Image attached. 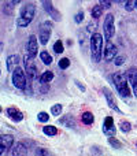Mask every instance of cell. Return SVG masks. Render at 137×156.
<instances>
[{
	"label": "cell",
	"instance_id": "7a4b0ae2",
	"mask_svg": "<svg viewBox=\"0 0 137 156\" xmlns=\"http://www.w3.org/2000/svg\"><path fill=\"white\" fill-rule=\"evenodd\" d=\"M102 49H103V37L100 33H93L91 37V54L93 62H100L102 59Z\"/></svg>",
	"mask_w": 137,
	"mask_h": 156
},
{
	"label": "cell",
	"instance_id": "5bb4252c",
	"mask_svg": "<svg viewBox=\"0 0 137 156\" xmlns=\"http://www.w3.org/2000/svg\"><path fill=\"white\" fill-rule=\"evenodd\" d=\"M43 5H44V10L47 11V12L51 15V18H54L55 21H60V14H59V11H56L55 10V7L52 5V3L51 2H43Z\"/></svg>",
	"mask_w": 137,
	"mask_h": 156
},
{
	"label": "cell",
	"instance_id": "2e32d148",
	"mask_svg": "<svg viewBox=\"0 0 137 156\" xmlns=\"http://www.w3.org/2000/svg\"><path fill=\"white\" fill-rule=\"evenodd\" d=\"M13 156H27V148L25 144L16 143L13 147Z\"/></svg>",
	"mask_w": 137,
	"mask_h": 156
},
{
	"label": "cell",
	"instance_id": "3957f363",
	"mask_svg": "<svg viewBox=\"0 0 137 156\" xmlns=\"http://www.w3.org/2000/svg\"><path fill=\"white\" fill-rule=\"evenodd\" d=\"M36 14V7L33 4H26L25 7H22L21 14L18 18V26L19 27H26L30 22L33 21Z\"/></svg>",
	"mask_w": 137,
	"mask_h": 156
},
{
	"label": "cell",
	"instance_id": "9c48e42d",
	"mask_svg": "<svg viewBox=\"0 0 137 156\" xmlns=\"http://www.w3.org/2000/svg\"><path fill=\"white\" fill-rule=\"evenodd\" d=\"M14 144V137L11 134H2L0 136V156L3 155V152L5 149L11 148Z\"/></svg>",
	"mask_w": 137,
	"mask_h": 156
},
{
	"label": "cell",
	"instance_id": "f1b7e54d",
	"mask_svg": "<svg viewBox=\"0 0 137 156\" xmlns=\"http://www.w3.org/2000/svg\"><path fill=\"white\" fill-rule=\"evenodd\" d=\"M36 156H52L51 152L45 148H37L36 149Z\"/></svg>",
	"mask_w": 137,
	"mask_h": 156
},
{
	"label": "cell",
	"instance_id": "8fae6325",
	"mask_svg": "<svg viewBox=\"0 0 137 156\" xmlns=\"http://www.w3.org/2000/svg\"><path fill=\"white\" fill-rule=\"evenodd\" d=\"M102 92L104 93V96H106V100H107V104H108V107L110 108H113L114 111H117V112H119L121 114L122 111L119 110V107L117 105V101H115V99H114V96H113V93L110 92V89L108 88H103L102 89Z\"/></svg>",
	"mask_w": 137,
	"mask_h": 156
},
{
	"label": "cell",
	"instance_id": "4316f807",
	"mask_svg": "<svg viewBox=\"0 0 137 156\" xmlns=\"http://www.w3.org/2000/svg\"><path fill=\"white\" fill-rule=\"evenodd\" d=\"M37 119H38V122H43V123H45V122H48L49 115L47 112H44V111H41V112H38Z\"/></svg>",
	"mask_w": 137,
	"mask_h": 156
},
{
	"label": "cell",
	"instance_id": "ffe728a7",
	"mask_svg": "<svg viewBox=\"0 0 137 156\" xmlns=\"http://www.w3.org/2000/svg\"><path fill=\"white\" fill-rule=\"evenodd\" d=\"M81 121H82V123H85V125H92L93 123V114L89 112V111L84 112L82 116H81Z\"/></svg>",
	"mask_w": 137,
	"mask_h": 156
},
{
	"label": "cell",
	"instance_id": "603a6c76",
	"mask_svg": "<svg viewBox=\"0 0 137 156\" xmlns=\"http://www.w3.org/2000/svg\"><path fill=\"white\" fill-rule=\"evenodd\" d=\"M119 127H121V132H124V133H129L130 130H132V125H130L128 121L119 122Z\"/></svg>",
	"mask_w": 137,
	"mask_h": 156
},
{
	"label": "cell",
	"instance_id": "7c38bea8",
	"mask_svg": "<svg viewBox=\"0 0 137 156\" xmlns=\"http://www.w3.org/2000/svg\"><path fill=\"white\" fill-rule=\"evenodd\" d=\"M38 51V43H37V38H36L34 34H32L29 37V41H27V55L32 58H36Z\"/></svg>",
	"mask_w": 137,
	"mask_h": 156
},
{
	"label": "cell",
	"instance_id": "4fadbf2b",
	"mask_svg": "<svg viewBox=\"0 0 137 156\" xmlns=\"http://www.w3.org/2000/svg\"><path fill=\"white\" fill-rule=\"evenodd\" d=\"M126 78H128V82L130 83V86H132V89H133V93H135V96L137 97V71L130 69L126 73Z\"/></svg>",
	"mask_w": 137,
	"mask_h": 156
},
{
	"label": "cell",
	"instance_id": "d590c367",
	"mask_svg": "<svg viewBox=\"0 0 137 156\" xmlns=\"http://www.w3.org/2000/svg\"><path fill=\"white\" fill-rule=\"evenodd\" d=\"M0 112H2V107H0Z\"/></svg>",
	"mask_w": 137,
	"mask_h": 156
},
{
	"label": "cell",
	"instance_id": "277c9868",
	"mask_svg": "<svg viewBox=\"0 0 137 156\" xmlns=\"http://www.w3.org/2000/svg\"><path fill=\"white\" fill-rule=\"evenodd\" d=\"M103 32H104V37L107 40L113 38L114 33H115V25H114V15L113 14H107L103 22Z\"/></svg>",
	"mask_w": 137,
	"mask_h": 156
},
{
	"label": "cell",
	"instance_id": "44dd1931",
	"mask_svg": "<svg viewBox=\"0 0 137 156\" xmlns=\"http://www.w3.org/2000/svg\"><path fill=\"white\" fill-rule=\"evenodd\" d=\"M40 59L43 60L44 65H51V63H52V56H51V55H49L47 51L40 52Z\"/></svg>",
	"mask_w": 137,
	"mask_h": 156
},
{
	"label": "cell",
	"instance_id": "8d00e7d4",
	"mask_svg": "<svg viewBox=\"0 0 137 156\" xmlns=\"http://www.w3.org/2000/svg\"><path fill=\"white\" fill-rule=\"evenodd\" d=\"M136 147H137V143H136Z\"/></svg>",
	"mask_w": 137,
	"mask_h": 156
},
{
	"label": "cell",
	"instance_id": "ac0fdd59",
	"mask_svg": "<svg viewBox=\"0 0 137 156\" xmlns=\"http://www.w3.org/2000/svg\"><path fill=\"white\" fill-rule=\"evenodd\" d=\"M52 80H54V73H52V71H45V73H43L40 77V82L43 83V85H47V83L51 82Z\"/></svg>",
	"mask_w": 137,
	"mask_h": 156
},
{
	"label": "cell",
	"instance_id": "1f68e13d",
	"mask_svg": "<svg viewBox=\"0 0 137 156\" xmlns=\"http://www.w3.org/2000/svg\"><path fill=\"white\" fill-rule=\"evenodd\" d=\"M82 21H84V12H82V11H80V12L75 15V22H77V23H80V22H82Z\"/></svg>",
	"mask_w": 137,
	"mask_h": 156
},
{
	"label": "cell",
	"instance_id": "ba28073f",
	"mask_svg": "<svg viewBox=\"0 0 137 156\" xmlns=\"http://www.w3.org/2000/svg\"><path fill=\"white\" fill-rule=\"evenodd\" d=\"M117 54H118V48H117V45L115 44H113L111 41H107L106 48H104V60L110 62V60L115 59Z\"/></svg>",
	"mask_w": 137,
	"mask_h": 156
},
{
	"label": "cell",
	"instance_id": "e0dca14e",
	"mask_svg": "<svg viewBox=\"0 0 137 156\" xmlns=\"http://www.w3.org/2000/svg\"><path fill=\"white\" fill-rule=\"evenodd\" d=\"M19 63V56L18 55H11V56L7 58V70L13 73L16 69V65Z\"/></svg>",
	"mask_w": 137,
	"mask_h": 156
},
{
	"label": "cell",
	"instance_id": "cb8c5ba5",
	"mask_svg": "<svg viewBox=\"0 0 137 156\" xmlns=\"http://www.w3.org/2000/svg\"><path fill=\"white\" fill-rule=\"evenodd\" d=\"M108 144H110L114 149H121L122 148V143L117 140L115 137H110V138H108Z\"/></svg>",
	"mask_w": 137,
	"mask_h": 156
},
{
	"label": "cell",
	"instance_id": "30bf717a",
	"mask_svg": "<svg viewBox=\"0 0 137 156\" xmlns=\"http://www.w3.org/2000/svg\"><path fill=\"white\" fill-rule=\"evenodd\" d=\"M103 132L104 134H107L108 137H114L115 136V126H114V119L113 116H107L104 119V123H103Z\"/></svg>",
	"mask_w": 137,
	"mask_h": 156
},
{
	"label": "cell",
	"instance_id": "6da1fadb",
	"mask_svg": "<svg viewBox=\"0 0 137 156\" xmlns=\"http://www.w3.org/2000/svg\"><path fill=\"white\" fill-rule=\"evenodd\" d=\"M113 81L115 83V88L118 90V93L122 97H129L130 96V88H129V82L128 78L124 73H115L113 76Z\"/></svg>",
	"mask_w": 137,
	"mask_h": 156
},
{
	"label": "cell",
	"instance_id": "5b68a950",
	"mask_svg": "<svg viewBox=\"0 0 137 156\" xmlns=\"http://www.w3.org/2000/svg\"><path fill=\"white\" fill-rule=\"evenodd\" d=\"M52 33V23L51 22H44L40 26V32H38V40L43 45H47V43L49 41V37H51Z\"/></svg>",
	"mask_w": 137,
	"mask_h": 156
},
{
	"label": "cell",
	"instance_id": "8992f818",
	"mask_svg": "<svg viewBox=\"0 0 137 156\" xmlns=\"http://www.w3.org/2000/svg\"><path fill=\"white\" fill-rule=\"evenodd\" d=\"M13 83L15 88L18 89H25L26 88V76H25L23 70L21 67H16L13 71Z\"/></svg>",
	"mask_w": 137,
	"mask_h": 156
},
{
	"label": "cell",
	"instance_id": "d4e9b609",
	"mask_svg": "<svg viewBox=\"0 0 137 156\" xmlns=\"http://www.w3.org/2000/svg\"><path fill=\"white\" fill-rule=\"evenodd\" d=\"M124 5H125V10L126 11H133L136 8V2L135 0H128V2L124 3Z\"/></svg>",
	"mask_w": 137,
	"mask_h": 156
},
{
	"label": "cell",
	"instance_id": "d6986e66",
	"mask_svg": "<svg viewBox=\"0 0 137 156\" xmlns=\"http://www.w3.org/2000/svg\"><path fill=\"white\" fill-rule=\"evenodd\" d=\"M43 133L47 136H56L58 134V129L55 126H52V125H47V126L43 127Z\"/></svg>",
	"mask_w": 137,
	"mask_h": 156
},
{
	"label": "cell",
	"instance_id": "83f0119b",
	"mask_svg": "<svg viewBox=\"0 0 137 156\" xmlns=\"http://www.w3.org/2000/svg\"><path fill=\"white\" fill-rule=\"evenodd\" d=\"M51 112H52V115H55V116L60 115V114H62V105H60V104H55V105H52Z\"/></svg>",
	"mask_w": 137,
	"mask_h": 156
},
{
	"label": "cell",
	"instance_id": "836d02e7",
	"mask_svg": "<svg viewBox=\"0 0 137 156\" xmlns=\"http://www.w3.org/2000/svg\"><path fill=\"white\" fill-rule=\"evenodd\" d=\"M75 83H77V88H80V89H81V92H85V86H84L82 83L80 82V81H75Z\"/></svg>",
	"mask_w": 137,
	"mask_h": 156
},
{
	"label": "cell",
	"instance_id": "484cf974",
	"mask_svg": "<svg viewBox=\"0 0 137 156\" xmlns=\"http://www.w3.org/2000/svg\"><path fill=\"white\" fill-rule=\"evenodd\" d=\"M58 65H59V67L62 69V70H66V69H67L69 66H70L69 58H62V59L59 60V63H58Z\"/></svg>",
	"mask_w": 137,
	"mask_h": 156
},
{
	"label": "cell",
	"instance_id": "d6a6232c",
	"mask_svg": "<svg viewBox=\"0 0 137 156\" xmlns=\"http://www.w3.org/2000/svg\"><path fill=\"white\" fill-rule=\"evenodd\" d=\"M100 5H102V8H110L111 2H108V0H102V2H100Z\"/></svg>",
	"mask_w": 137,
	"mask_h": 156
},
{
	"label": "cell",
	"instance_id": "52a82bcc",
	"mask_svg": "<svg viewBox=\"0 0 137 156\" xmlns=\"http://www.w3.org/2000/svg\"><path fill=\"white\" fill-rule=\"evenodd\" d=\"M23 63H25V71H26V74L30 78H34L36 73H37V66H36V63H34V58L26 55V56L23 58Z\"/></svg>",
	"mask_w": 137,
	"mask_h": 156
},
{
	"label": "cell",
	"instance_id": "9a60e30c",
	"mask_svg": "<svg viewBox=\"0 0 137 156\" xmlns=\"http://www.w3.org/2000/svg\"><path fill=\"white\" fill-rule=\"evenodd\" d=\"M7 115L13 119L14 122H21L23 119V114L15 107H8L7 108Z\"/></svg>",
	"mask_w": 137,
	"mask_h": 156
},
{
	"label": "cell",
	"instance_id": "e575fe53",
	"mask_svg": "<svg viewBox=\"0 0 137 156\" xmlns=\"http://www.w3.org/2000/svg\"><path fill=\"white\" fill-rule=\"evenodd\" d=\"M136 10H137V0H136Z\"/></svg>",
	"mask_w": 137,
	"mask_h": 156
},
{
	"label": "cell",
	"instance_id": "7402d4cb",
	"mask_svg": "<svg viewBox=\"0 0 137 156\" xmlns=\"http://www.w3.org/2000/svg\"><path fill=\"white\" fill-rule=\"evenodd\" d=\"M102 12H103V8H102V5L100 4L95 5V7L91 10V14H92V16H93L95 19L100 18V16H102Z\"/></svg>",
	"mask_w": 137,
	"mask_h": 156
},
{
	"label": "cell",
	"instance_id": "f546056e",
	"mask_svg": "<svg viewBox=\"0 0 137 156\" xmlns=\"http://www.w3.org/2000/svg\"><path fill=\"white\" fill-rule=\"evenodd\" d=\"M54 51L56 52V54H62L63 52V43L60 40H58L56 43L54 44Z\"/></svg>",
	"mask_w": 137,
	"mask_h": 156
},
{
	"label": "cell",
	"instance_id": "4dcf8cb0",
	"mask_svg": "<svg viewBox=\"0 0 137 156\" xmlns=\"http://www.w3.org/2000/svg\"><path fill=\"white\" fill-rule=\"evenodd\" d=\"M124 62H125V58L124 56H118V58H115V59H114V63H115L117 66L124 65Z\"/></svg>",
	"mask_w": 137,
	"mask_h": 156
}]
</instances>
